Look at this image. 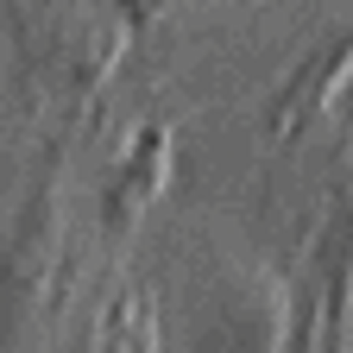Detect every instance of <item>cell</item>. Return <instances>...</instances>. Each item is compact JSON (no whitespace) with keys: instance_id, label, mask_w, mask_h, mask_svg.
Here are the masks:
<instances>
[{"instance_id":"obj_1","label":"cell","mask_w":353,"mask_h":353,"mask_svg":"<svg viewBox=\"0 0 353 353\" xmlns=\"http://www.w3.org/2000/svg\"><path fill=\"white\" fill-rule=\"evenodd\" d=\"M63 252V208L57 183L32 190L0 221V353H32L44 309H51V272Z\"/></svg>"},{"instance_id":"obj_2","label":"cell","mask_w":353,"mask_h":353,"mask_svg":"<svg viewBox=\"0 0 353 353\" xmlns=\"http://www.w3.org/2000/svg\"><path fill=\"white\" fill-rule=\"evenodd\" d=\"M164 170H170V132H164V126H152V132H139V139H132L126 164L101 183V208H108V228H114V234H120L126 221L145 208V196L164 183Z\"/></svg>"}]
</instances>
